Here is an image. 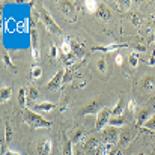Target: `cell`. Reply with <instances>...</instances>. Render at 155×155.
Listing matches in <instances>:
<instances>
[{"mask_svg":"<svg viewBox=\"0 0 155 155\" xmlns=\"http://www.w3.org/2000/svg\"><path fill=\"white\" fill-rule=\"evenodd\" d=\"M124 47H127V44H114V42H111V44H107V45H95V47H92V51L110 53V51H117V50H120Z\"/></svg>","mask_w":155,"mask_h":155,"instance_id":"11","label":"cell"},{"mask_svg":"<svg viewBox=\"0 0 155 155\" xmlns=\"http://www.w3.org/2000/svg\"><path fill=\"white\" fill-rule=\"evenodd\" d=\"M50 56H51L53 59H56V57H57V47H56L54 44L50 47Z\"/></svg>","mask_w":155,"mask_h":155,"instance_id":"31","label":"cell"},{"mask_svg":"<svg viewBox=\"0 0 155 155\" xmlns=\"http://www.w3.org/2000/svg\"><path fill=\"white\" fill-rule=\"evenodd\" d=\"M128 110H130L131 113L137 114V107H136V101H133V100H130V101H128Z\"/></svg>","mask_w":155,"mask_h":155,"instance_id":"30","label":"cell"},{"mask_svg":"<svg viewBox=\"0 0 155 155\" xmlns=\"http://www.w3.org/2000/svg\"><path fill=\"white\" fill-rule=\"evenodd\" d=\"M60 48H62V53H63L65 56H68V54H71V53H72V44L69 42V39H68V38H65V39H63V42H62Z\"/></svg>","mask_w":155,"mask_h":155,"instance_id":"22","label":"cell"},{"mask_svg":"<svg viewBox=\"0 0 155 155\" xmlns=\"http://www.w3.org/2000/svg\"><path fill=\"white\" fill-rule=\"evenodd\" d=\"M124 108H125V98H124V97H120V98H119V101H117V104L111 108V116H122Z\"/></svg>","mask_w":155,"mask_h":155,"instance_id":"17","label":"cell"},{"mask_svg":"<svg viewBox=\"0 0 155 155\" xmlns=\"http://www.w3.org/2000/svg\"><path fill=\"white\" fill-rule=\"evenodd\" d=\"M101 100L100 98H97V100H92V101H89V104H86V105H83L81 108H80V114H83V116H86V114H97L100 110H101V103H100Z\"/></svg>","mask_w":155,"mask_h":155,"instance_id":"7","label":"cell"},{"mask_svg":"<svg viewBox=\"0 0 155 155\" xmlns=\"http://www.w3.org/2000/svg\"><path fill=\"white\" fill-rule=\"evenodd\" d=\"M136 50H137V51H146V47H145V45H142V44H137V45H136Z\"/></svg>","mask_w":155,"mask_h":155,"instance_id":"34","label":"cell"},{"mask_svg":"<svg viewBox=\"0 0 155 155\" xmlns=\"http://www.w3.org/2000/svg\"><path fill=\"white\" fill-rule=\"evenodd\" d=\"M38 98H39V92H38V89L33 87V86L29 87V89H27V100H29V101H36Z\"/></svg>","mask_w":155,"mask_h":155,"instance_id":"23","label":"cell"},{"mask_svg":"<svg viewBox=\"0 0 155 155\" xmlns=\"http://www.w3.org/2000/svg\"><path fill=\"white\" fill-rule=\"evenodd\" d=\"M30 74H32V77H33V78H39V77L42 75V69H41V66H38V65L32 66Z\"/></svg>","mask_w":155,"mask_h":155,"instance_id":"27","label":"cell"},{"mask_svg":"<svg viewBox=\"0 0 155 155\" xmlns=\"http://www.w3.org/2000/svg\"><path fill=\"white\" fill-rule=\"evenodd\" d=\"M140 86H142V89H145V91H148V92L154 91L155 89V77L154 75H145V77L142 78V81H140Z\"/></svg>","mask_w":155,"mask_h":155,"instance_id":"14","label":"cell"},{"mask_svg":"<svg viewBox=\"0 0 155 155\" xmlns=\"http://www.w3.org/2000/svg\"><path fill=\"white\" fill-rule=\"evenodd\" d=\"M108 125L110 127H114V128H120V127H125L127 125V120L124 116H111L110 120H108Z\"/></svg>","mask_w":155,"mask_h":155,"instance_id":"16","label":"cell"},{"mask_svg":"<svg viewBox=\"0 0 155 155\" xmlns=\"http://www.w3.org/2000/svg\"><path fill=\"white\" fill-rule=\"evenodd\" d=\"M21 114H23V117H24V122H26L29 127H32V128H50V127H51V122H50L48 119H45L42 114L33 111V110L29 108V107L23 108Z\"/></svg>","mask_w":155,"mask_h":155,"instance_id":"1","label":"cell"},{"mask_svg":"<svg viewBox=\"0 0 155 155\" xmlns=\"http://www.w3.org/2000/svg\"><path fill=\"white\" fill-rule=\"evenodd\" d=\"M5 155H21L20 152H17V151H6Z\"/></svg>","mask_w":155,"mask_h":155,"instance_id":"36","label":"cell"},{"mask_svg":"<svg viewBox=\"0 0 155 155\" xmlns=\"http://www.w3.org/2000/svg\"><path fill=\"white\" fill-rule=\"evenodd\" d=\"M53 149V143L50 139H42L39 143H38V152L39 155H50Z\"/></svg>","mask_w":155,"mask_h":155,"instance_id":"13","label":"cell"},{"mask_svg":"<svg viewBox=\"0 0 155 155\" xmlns=\"http://www.w3.org/2000/svg\"><path fill=\"white\" fill-rule=\"evenodd\" d=\"M83 137H86V134H84L83 128H77V130L72 133V137H71L69 140H71V142H77V143H78V142H81V139H83Z\"/></svg>","mask_w":155,"mask_h":155,"instance_id":"21","label":"cell"},{"mask_svg":"<svg viewBox=\"0 0 155 155\" xmlns=\"http://www.w3.org/2000/svg\"><path fill=\"white\" fill-rule=\"evenodd\" d=\"M38 11H39V20L44 23V26L47 27L48 32H51L54 35H60L62 33V29L59 27V24L54 21V18L51 17V14L42 6V3L38 6Z\"/></svg>","mask_w":155,"mask_h":155,"instance_id":"2","label":"cell"},{"mask_svg":"<svg viewBox=\"0 0 155 155\" xmlns=\"http://www.w3.org/2000/svg\"><path fill=\"white\" fill-rule=\"evenodd\" d=\"M56 107V104L54 103H50V101H44V103H35L32 107H29V108H32L33 111H36V113H47V111H51L53 108Z\"/></svg>","mask_w":155,"mask_h":155,"instance_id":"12","label":"cell"},{"mask_svg":"<svg viewBox=\"0 0 155 155\" xmlns=\"http://www.w3.org/2000/svg\"><path fill=\"white\" fill-rule=\"evenodd\" d=\"M63 77H65V71H63V69H59V71L56 72V75L45 84V89H47V91H57V89L60 87L62 81H63Z\"/></svg>","mask_w":155,"mask_h":155,"instance_id":"8","label":"cell"},{"mask_svg":"<svg viewBox=\"0 0 155 155\" xmlns=\"http://www.w3.org/2000/svg\"><path fill=\"white\" fill-rule=\"evenodd\" d=\"M30 47H32V59L35 62L39 60V51H38V33L36 29L32 27L30 29Z\"/></svg>","mask_w":155,"mask_h":155,"instance_id":"9","label":"cell"},{"mask_svg":"<svg viewBox=\"0 0 155 155\" xmlns=\"http://www.w3.org/2000/svg\"><path fill=\"white\" fill-rule=\"evenodd\" d=\"M128 62H130V65H131L133 68H137V65H139V57H137V53H131V54L128 56Z\"/></svg>","mask_w":155,"mask_h":155,"instance_id":"26","label":"cell"},{"mask_svg":"<svg viewBox=\"0 0 155 155\" xmlns=\"http://www.w3.org/2000/svg\"><path fill=\"white\" fill-rule=\"evenodd\" d=\"M2 59H3V62H5V65L8 66V68H11L14 72H17V69H15V66H14V63H12V60H11V57H9V53L5 51L2 54Z\"/></svg>","mask_w":155,"mask_h":155,"instance_id":"24","label":"cell"},{"mask_svg":"<svg viewBox=\"0 0 155 155\" xmlns=\"http://www.w3.org/2000/svg\"><path fill=\"white\" fill-rule=\"evenodd\" d=\"M97 66H98V69L101 71V74H107V62H105V57L98 59V62H97Z\"/></svg>","mask_w":155,"mask_h":155,"instance_id":"25","label":"cell"},{"mask_svg":"<svg viewBox=\"0 0 155 155\" xmlns=\"http://www.w3.org/2000/svg\"><path fill=\"white\" fill-rule=\"evenodd\" d=\"M59 8L63 14V18H66L71 23H74L77 20V11H75V6L71 2H59Z\"/></svg>","mask_w":155,"mask_h":155,"instance_id":"4","label":"cell"},{"mask_svg":"<svg viewBox=\"0 0 155 155\" xmlns=\"http://www.w3.org/2000/svg\"><path fill=\"white\" fill-rule=\"evenodd\" d=\"M9 139H11V125L6 124V140H9Z\"/></svg>","mask_w":155,"mask_h":155,"instance_id":"33","label":"cell"},{"mask_svg":"<svg viewBox=\"0 0 155 155\" xmlns=\"http://www.w3.org/2000/svg\"><path fill=\"white\" fill-rule=\"evenodd\" d=\"M111 117V108L103 107L98 113H97V119H95V130L97 131H103L105 125H108V120Z\"/></svg>","mask_w":155,"mask_h":155,"instance_id":"3","label":"cell"},{"mask_svg":"<svg viewBox=\"0 0 155 155\" xmlns=\"http://www.w3.org/2000/svg\"><path fill=\"white\" fill-rule=\"evenodd\" d=\"M134 137H136V131H134V128L125 125L124 130H122L120 134H119V143H120V146H128L130 142H133Z\"/></svg>","mask_w":155,"mask_h":155,"instance_id":"6","label":"cell"},{"mask_svg":"<svg viewBox=\"0 0 155 155\" xmlns=\"http://www.w3.org/2000/svg\"><path fill=\"white\" fill-rule=\"evenodd\" d=\"M84 8H86V11H87V12L95 14V12H98V11H100L101 3H100V2H97V0H86V2H84Z\"/></svg>","mask_w":155,"mask_h":155,"instance_id":"15","label":"cell"},{"mask_svg":"<svg viewBox=\"0 0 155 155\" xmlns=\"http://www.w3.org/2000/svg\"><path fill=\"white\" fill-rule=\"evenodd\" d=\"M119 131L117 128L114 127H108V128H104L103 130V142L107 145H114L117 140H119Z\"/></svg>","mask_w":155,"mask_h":155,"instance_id":"5","label":"cell"},{"mask_svg":"<svg viewBox=\"0 0 155 155\" xmlns=\"http://www.w3.org/2000/svg\"><path fill=\"white\" fill-rule=\"evenodd\" d=\"M95 146H98V148H100V142H98L95 137H92V139L86 143V149H94Z\"/></svg>","mask_w":155,"mask_h":155,"instance_id":"29","label":"cell"},{"mask_svg":"<svg viewBox=\"0 0 155 155\" xmlns=\"http://www.w3.org/2000/svg\"><path fill=\"white\" fill-rule=\"evenodd\" d=\"M149 65H151V66H154V65H155V50L152 51V54H151V59H149Z\"/></svg>","mask_w":155,"mask_h":155,"instance_id":"35","label":"cell"},{"mask_svg":"<svg viewBox=\"0 0 155 155\" xmlns=\"http://www.w3.org/2000/svg\"><path fill=\"white\" fill-rule=\"evenodd\" d=\"M11 97H12V87H9V86H3V87H2V92H0L2 103L9 101V100H11Z\"/></svg>","mask_w":155,"mask_h":155,"instance_id":"18","label":"cell"},{"mask_svg":"<svg viewBox=\"0 0 155 155\" xmlns=\"http://www.w3.org/2000/svg\"><path fill=\"white\" fill-rule=\"evenodd\" d=\"M62 155H74V149H72V142H71L69 139H65V142H63Z\"/></svg>","mask_w":155,"mask_h":155,"instance_id":"19","label":"cell"},{"mask_svg":"<svg viewBox=\"0 0 155 155\" xmlns=\"http://www.w3.org/2000/svg\"><path fill=\"white\" fill-rule=\"evenodd\" d=\"M114 62H116V65H122V62H124V57H122V54H116V57H114Z\"/></svg>","mask_w":155,"mask_h":155,"instance_id":"32","label":"cell"},{"mask_svg":"<svg viewBox=\"0 0 155 155\" xmlns=\"http://www.w3.org/2000/svg\"><path fill=\"white\" fill-rule=\"evenodd\" d=\"M27 91L26 89H20V92H18V104L23 107V108H26V104H27Z\"/></svg>","mask_w":155,"mask_h":155,"instance_id":"20","label":"cell"},{"mask_svg":"<svg viewBox=\"0 0 155 155\" xmlns=\"http://www.w3.org/2000/svg\"><path fill=\"white\" fill-rule=\"evenodd\" d=\"M152 114H154V113L151 111L149 107H140V108L137 110V114H136V117H137V125H139V127L145 125Z\"/></svg>","mask_w":155,"mask_h":155,"instance_id":"10","label":"cell"},{"mask_svg":"<svg viewBox=\"0 0 155 155\" xmlns=\"http://www.w3.org/2000/svg\"><path fill=\"white\" fill-rule=\"evenodd\" d=\"M145 128H148V130H151V131H155V113L148 119V122L143 125Z\"/></svg>","mask_w":155,"mask_h":155,"instance_id":"28","label":"cell"}]
</instances>
